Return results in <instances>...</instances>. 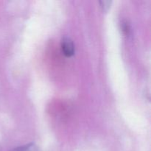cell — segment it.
<instances>
[{
  "label": "cell",
  "instance_id": "3",
  "mask_svg": "<svg viewBox=\"0 0 151 151\" xmlns=\"http://www.w3.org/2000/svg\"><path fill=\"white\" fill-rule=\"evenodd\" d=\"M101 6L103 8V10H107L109 8V7H110V4L111 2L110 1H101Z\"/></svg>",
  "mask_w": 151,
  "mask_h": 151
},
{
  "label": "cell",
  "instance_id": "1",
  "mask_svg": "<svg viewBox=\"0 0 151 151\" xmlns=\"http://www.w3.org/2000/svg\"><path fill=\"white\" fill-rule=\"evenodd\" d=\"M61 49L66 57H72L75 54V45L69 38H63L61 41Z\"/></svg>",
  "mask_w": 151,
  "mask_h": 151
},
{
  "label": "cell",
  "instance_id": "2",
  "mask_svg": "<svg viewBox=\"0 0 151 151\" xmlns=\"http://www.w3.org/2000/svg\"><path fill=\"white\" fill-rule=\"evenodd\" d=\"M13 151H39V149L35 144L29 143V144L16 147V149L13 150Z\"/></svg>",
  "mask_w": 151,
  "mask_h": 151
}]
</instances>
